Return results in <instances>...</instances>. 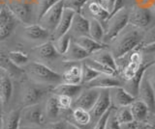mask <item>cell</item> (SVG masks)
I'll return each instance as SVG.
<instances>
[{
    "mask_svg": "<svg viewBox=\"0 0 155 129\" xmlns=\"http://www.w3.org/2000/svg\"><path fill=\"white\" fill-rule=\"evenodd\" d=\"M68 34L74 39L89 36V20L81 13H75Z\"/></svg>",
    "mask_w": 155,
    "mask_h": 129,
    "instance_id": "13",
    "label": "cell"
},
{
    "mask_svg": "<svg viewBox=\"0 0 155 129\" xmlns=\"http://www.w3.org/2000/svg\"><path fill=\"white\" fill-rule=\"evenodd\" d=\"M13 94V84L9 75L0 76V103L6 105L11 99Z\"/></svg>",
    "mask_w": 155,
    "mask_h": 129,
    "instance_id": "27",
    "label": "cell"
},
{
    "mask_svg": "<svg viewBox=\"0 0 155 129\" xmlns=\"http://www.w3.org/2000/svg\"><path fill=\"white\" fill-rule=\"evenodd\" d=\"M84 89L82 85H72L67 83H61L54 86L51 89V93L55 95H67L74 100L80 94L81 90Z\"/></svg>",
    "mask_w": 155,
    "mask_h": 129,
    "instance_id": "20",
    "label": "cell"
},
{
    "mask_svg": "<svg viewBox=\"0 0 155 129\" xmlns=\"http://www.w3.org/2000/svg\"><path fill=\"white\" fill-rule=\"evenodd\" d=\"M114 116H115L116 121H117V122L119 124L127 123V122L134 121L132 113H131V110H130L129 106L116 108V110L114 111Z\"/></svg>",
    "mask_w": 155,
    "mask_h": 129,
    "instance_id": "33",
    "label": "cell"
},
{
    "mask_svg": "<svg viewBox=\"0 0 155 129\" xmlns=\"http://www.w3.org/2000/svg\"><path fill=\"white\" fill-rule=\"evenodd\" d=\"M2 6H3V5H0V11H1V9H2Z\"/></svg>",
    "mask_w": 155,
    "mask_h": 129,
    "instance_id": "57",
    "label": "cell"
},
{
    "mask_svg": "<svg viewBox=\"0 0 155 129\" xmlns=\"http://www.w3.org/2000/svg\"><path fill=\"white\" fill-rule=\"evenodd\" d=\"M21 109H14L2 116V129H18Z\"/></svg>",
    "mask_w": 155,
    "mask_h": 129,
    "instance_id": "24",
    "label": "cell"
},
{
    "mask_svg": "<svg viewBox=\"0 0 155 129\" xmlns=\"http://www.w3.org/2000/svg\"><path fill=\"white\" fill-rule=\"evenodd\" d=\"M113 108V107H111ZM111 108L110 109V110H108L103 116H102L98 121H97L96 122H95V125H94V128L93 129H105V126H106V122H107V119H108V117H109V115H110V110H111Z\"/></svg>",
    "mask_w": 155,
    "mask_h": 129,
    "instance_id": "44",
    "label": "cell"
},
{
    "mask_svg": "<svg viewBox=\"0 0 155 129\" xmlns=\"http://www.w3.org/2000/svg\"><path fill=\"white\" fill-rule=\"evenodd\" d=\"M58 1H60V0H37V2H36L37 23L44 14H45L48 9H51L54 4H56Z\"/></svg>",
    "mask_w": 155,
    "mask_h": 129,
    "instance_id": "35",
    "label": "cell"
},
{
    "mask_svg": "<svg viewBox=\"0 0 155 129\" xmlns=\"http://www.w3.org/2000/svg\"><path fill=\"white\" fill-rule=\"evenodd\" d=\"M101 4L105 7V9L110 13V15L114 11V4H115V0H99Z\"/></svg>",
    "mask_w": 155,
    "mask_h": 129,
    "instance_id": "48",
    "label": "cell"
},
{
    "mask_svg": "<svg viewBox=\"0 0 155 129\" xmlns=\"http://www.w3.org/2000/svg\"><path fill=\"white\" fill-rule=\"evenodd\" d=\"M2 75V71L1 70H0V76H1Z\"/></svg>",
    "mask_w": 155,
    "mask_h": 129,
    "instance_id": "58",
    "label": "cell"
},
{
    "mask_svg": "<svg viewBox=\"0 0 155 129\" xmlns=\"http://www.w3.org/2000/svg\"><path fill=\"white\" fill-rule=\"evenodd\" d=\"M45 114L44 110L41 108L40 104H34L30 106H26L21 109V123L25 122L27 125L40 126L45 121Z\"/></svg>",
    "mask_w": 155,
    "mask_h": 129,
    "instance_id": "10",
    "label": "cell"
},
{
    "mask_svg": "<svg viewBox=\"0 0 155 129\" xmlns=\"http://www.w3.org/2000/svg\"><path fill=\"white\" fill-rule=\"evenodd\" d=\"M63 10H64L63 1L60 0L44 14L40 20H38V24L52 34V32L54 31L60 20Z\"/></svg>",
    "mask_w": 155,
    "mask_h": 129,
    "instance_id": "5",
    "label": "cell"
},
{
    "mask_svg": "<svg viewBox=\"0 0 155 129\" xmlns=\"http://www.w3.org/2000/svg\"><path fill=\"white\" fill-rule=\"evenodd\" d=\"M2 116H3V113H2V104L0 103V129H2Z\"/></svg>",
    "mask_w": 155,
    "mask_h": 129,
    "instance_id": "53",
    "label": "cell"
},
{
    "mask_svg": "<svg viewBox=\"0 0 155 129\" xmlns=\"http://www.w3.org/2000/svg\"><path fill=\"white\" fill-rule=\"evenodd\" d=\"M86 10V12L89 14L91 18L98 20L102 23V25H105L107 20L110 17V13L105 9V7L102 5L99 0H89L85 4V6L82 9V11ZM89 20V18H88Z\"/></svg>",
    "mask_w": 155,
    "mask_h": 129,
    "instance_id": "17",
    "label": "cell"
},
{
    "mask_svg": "<svg viewBox=\"0 0 155 129\" xmlns=\"http://www.w3.org/2000/svg\"><path fill=\"white\" fill-rule=\"evenodd\" d=\"M100 89L85 88L82 89L80 94L73 100L72 108H81L86 111H90L94 106L97 98L99 97Z\"/></svg>",
    "mask_w": 155,
    "mask_h": 129,
    "instance_id": "9",
    "label": "cell"
},
{
    "mask_svg": "<svg viewBox=\"0 0 155 129\" xmlns=\"http://www.w3.org/2000/svg\"><path fill=\"white\" fill-rule=\"evenodd\" d=\"M66 129H81L73 122H66Z\"/></svg>",
    "mask_w": 155,
    "mask_h": 129,
    "instance_id": "51",
    "label": "cell"
},
{
    "mask_svg": "<svg viewBox=\"0 0 155 129\" xmlns=\"http://www.w3.org/2000/svg\"><path fill=\"white\" fill-rule=\"evenodd\" d=\"M71 41H72V37L67 33L64 36H62L60 38H58L57 40L51 41L53 45H54V48L57 51V53L63 56L65 54V52L67 51L68 47H69Z\"/></svg>",
    "mask_w": 155,
    "mask_h": 129,
    "instance_id": "32",
    "label": "cell"
},
{
    "mask_svg": "<svg viewBox=\"0 0 155 129\" xmlns=\"http://www.w3.org/2000/svg\"><path fill=\"white\" fill-rule=\"evenodd\" d=\"M143 36V35H142L138 28L128 24L119 33L117 37L110 41L113 42L111 54L114 59L117 60L137 48L142 44Z\"/></svg>",
    "mask_w": 155,
    "mask_h": 129,
    "instance_id": "1",
    "label": "cell"
},
{
    "mask_svg": "<svg viewBox=\"0 0 155 129\" xmlns=\"http://www.w3.org/2000/svg\"><path fill=\"white\" fill-rule=\"evenodd\" d=\"M6 5L18 21L22 23L23 25L37 23L35 3L26 0H21V1H10Z\"/></svg>",
    "mask_w": 155,
    "mask_h": 129,
    "instance_id": "3",
    "label": "cell"
},
{
    "mask_svg": "<svg viewBox=\"0 0 155 129\" xmlns=\"http://www.w3.org/2000/svg\"><path fill=\"white\" fill-rule=\"evenodd\" d=\"M105 129H121L120 128V124L117 122L114 116V107L111 108L110 113L108 117V119H107L106 122V126Z\"/></svg>",
    "mask_w": 155,
    "mask_h": 129,
    "instance_id": "41",
    "label": "cell"
},
{
    "mask_svg": "<svg viewBox=\"0 0 155 129\" xmlns=\"http://www.w3.org/2000/svg\"><path fill=\"white\" fill-rule=\"evenodd\" d=\"M10 1H21V0H10Z\"/></svg>",
    "mask_w": 155,
    "mask_h": 129,
    "instance_id": "56",
    "label": "cell"
},
{
    "mask_svg": "<svg viewBox=\"0 0 155 129\" xmlns=\"http://www.w3.org/2000/svg\"><path fill=\"white\" fill-rule=\"evenodd\" d=\"M90 55L82 47H81L74 40H72L67 51L63 55V58L67 63H75V62L84 61Z\"/></svg>",
    "mask_w": 155,
    "mask_h": 129,
    "instance_id": "19",
    "label": "cell"
},
{
    "mask_svg": "<svg viewBox=\"0 0 155 129\" xmlns=\"http://www.w3.org/2000/svg\"><path fill=\"white\" fill-rule=\"evenodd\" d=\"M138 125H139V122L133 121L127 123L120 124V128L121 129H138Z\"/></svg>",
    "mask_w": 155,
    "mask_h": 129,
    "instance_id": "49",
    "label": "cell"
},
{
    "mask_svg": "<svg viewBox=\"0 0 155 129\" xmlns=\"http://www.w3.org/2000/svg\"><path fill=\"white\" fill-rule=\"evenodd\" d=\"M46 86H42L34 83L31 85H25L21 90V103L24 107L30 105L38 104L43 99L48 90Z\"/></svg>",
    "mask_w": 155,
    "mask_h": 129,
    "instance_id": "7",
    "label": "cell"
},
{
    "mask_svg": "<svg viewBox=\"0 0 155 129\" xmlns=\"http://www.w3.org/2000/svg\"><path fill=\"white\" fill-rule=\"evenodd\" d=\"M43 129H66L65 121H51L47 123Z\"/></svg>",
    "mask_w": 155,
    "mask_h": 129,
    "instance_id": "45",
    "label": "cell"
},
{
    "mask_svg": "<svg viewBox=\"0 0 155 129\" xmlns=\"http://www.w3.org/2000/svg\"><path fill=\"white\" fill-rule=\"evenodd\" d=\"M140 65L137 64V63H133V62H128L127 64L124 66V68L121 69V75L124 80L128 81L131 80L134 76L137 74L138 70L140 69Z\"/></svg>",
    "mask_w": 155,
    "mask_h": 129,
    "instance_id": "36",
    "label": "cell"
},
{
    "mask_svg": "<svg viewBox=\"0 0 155 129\" xmlns=\"http://www.w3.org/2000/svg\"><path fill=\"white\" fill-rule=\"evenodd\" d=\"M90 58H92L93 60H95L98 63L104 65L108 68L114 69L116 72H118V68H117V64H116V60L114 59V57L111 54V52H110L109 50L102 48L98 51H96L95 53L91 54Z\"/></svg>",
    "mask_w": 155,
    "mask_h": 129,
    "instance_id": "21",
    "label": "cell"
},
{
    "mask_svg": "<svg viewBox=\"0 0 155 129\" xmlns=\"http://www.w3.org/2000/svg\"><path fill=\"white\" fill-rule=\"evenodd\" d=\"M128 24V10L126 8L110 16L104 25V44L110 42Z\"/></svg>",
    "mask_w": 155,
    "mask_h": 129,
    "instance_id": "4",
    "label": "cell"
},
{
    "mask_svg": "<svg viewBox=\"0 0 155 129\" xmlns=\"http://www.w3.org/2000/svg\"><path fill=\"white\" fill-rule=\"evenodd\" d=\"M153 63H155V60H154V62H153Z\"/></svg>",
    "mask_w": 155,
    "mask_h": 129,
    "instance_id": "59",
    "label": "cell"
},
{
    "mask_svg": "<svg viewBox=\"0 0 155 129\" xmlns=\"http://www.w3.org/2000/svg\"><path fill=\"white\" fill-rule=\"evenodd\" d=\"M120 81L116 78L114 74L100 73L98 76L91 80L90 82L85 84L87 88H96V89H110L114 87H119L121 86Z\"/></svg>",
    "mask_w": 155,
    "mask_h": 129,
    "instance_id": "16",
    "label": "cell"
},
{
    "mask_svg": "<svg viewBox=\"0 0 155 129\" xmlns=\"http://www.w3.org/2000/svg\"><path fill=\"white\" fill-rule=\"evenodd\" d=\"M139 48L140 51H143L145 53H151V52H155V41L150 42V44H145L143 45L140 44L139 45Z\"/></svg>",
    "mask_w": 155,
    "mask_h": 129,
    "instance_id": "46",
    "label": "cell"
},
{
    "mask_svg": "<svg viewBox=\"0 0 155 129\" xmlns=\"http://www.w3.org/2000/svg\"><path fill=\"white\" fill-rule=\"evenodd\" d=\"M145 77L147 78L148 82L151 85V87L155 91V63H150L148 68L144 72Z\"/></svg>",
    "mask_w": 155,
    "mask_h": 129,
    "instance_id": "42",
    "label": "cell"
},
{
    "mask_svg": "<svg viewBox=\"0 0 155 129\" xmlns=\"http://www.w3.org/2000/svg\"><path fill=\"white\" fill-rule=\"evenodd\" d=\"M74 41L81 47H82L89 55L95 53L96 51H98L105 47V44L93 40L89 36H82V37L76 38V39H74Z\"/></svg>",
    "mask_w": 155,
    "mask_h": 129,
    "instance_id": "25",
    "label": "cell"
},
{
    "mask_svg": "<svg viewBox=\"0 0 155 129\" xmlns=\"http://www.w3.org/2000/svg\"><path fill=\"white\" fill-rule=\"evenodd\" d=\"M55 97H56L58 107H59L60 110H64L65 111V110H69L72 108V104H73L72 97H67V95H55Z\"/></svg>",
    "mask_w": 155,
    "mask_h": 129,
    "instance_id": "40",
    "label": "cell"
},
{
    "mask_svg": "<svg viewBox=\"0 0 155 129\" xmlns=\"http://www.w3.org/2000/svg\"><path fill=\"white\" fill-rule=\"evenodd\" d=\"M129 107L131 110V113H132L134 121L139 123H143L149 113V109L147 107V105L140 99H135L129 105Z\"/></svg>",
    "mask_w": 155,
    "mask_h": 129,
    "instance_id": "22",
    "label": "cell"
},
{
    "mask_svg": "<svg viewBox=\"0 0 155 129\" xmlns=\"http://www.w3.org/2000/svg\"><path fill=\"white\" fill-rule=\"evenodd\" d=\"M153 20L152 13L149 9L142 8L136 5L128 11V23L138 29H144Z\"/></svg>",
    "mask_w": 155,
    "mask_h": 129,
    "instance_id": "6",
    "label": "cell"
},
{
    "mask_svg": "<svg viewBox=\"0 0 155 129\" xmlns=\"http://www.w3.org/2000/svg\"><path fill=\"white\" fill-rule=\"evenodd\" d=\"M72 118L74 122H76L75 124L80 126H86L92 121L89 111L81 108H73Z\"/></svg>",
    "mask_w": 155,
    "mask_h": 129,
    "instance_id": "29",
    "label": "cell"
},
{
    "mask_svg": "<svg viewBox=\"0 0 155 129\" xmlns=\"http://www.w3.org/2000/svg\"><path fill=\"white\" fill-rule=\"evenodd\" d=\"M59 112H60V109L58 107L56 97L54 94H51V97L47 99L45 109H44L45 118L51 119V121H53V119H55L58 117Z\"/></svg>",
    "mask_w": 155,
    "mask_h": 129,
    "instance_id": "28",
    "label": "cell"
},
{
    "mask_svg": "<svg viewBox=\"0 0 155 129\" xmlns=\"http://www.w3.org/2000/svg\"><path fill=\"white\" fill-rule=\"evenodd\" d=\"M0 69H3L11 77H19L23 72L21 68L15 66L10 61L8 53L1 50H0Z\"/></svg>",
    "mask_w": 155,
    "mask_h": 129,
    "instance_id": "26",
    "label": "cell"
},
{
    "mask_svg": "<svg viewBox=\"0 0 155 129\" xmlns=\"http://www.w3.org/2000/svg\"><path fill=\"white\" fill-rule=\"evenodd\" d=\"M155 41V26L151 27L149 30H147L144 33L143 36V41L142 44H150V42H154Z\"/></svg>",
    "mask_w": 155,
    "mask_h": 129,
    "instance_id": "43",
    "label": "cell"
},
{
    "mask_svg": "<svg viewBox=\"0 0 155 129\" xmlns=\"http://www.w3.org/2000/svg\"><path fill=\"white\" fill-rule=\"evenodd\" d=\"M8 57L10 61H11L15 66H18V68L25 66L28 64V61H29L28 55L26 53H24V52L18 51V50L8 52Z\"/></svg>",
    "mask_w": 155,
    "mask_h": 129,
    "instance_id": "31",
    "label": "cell"
},
{
    "mask_svg": "<svg viewBox=\"0 0 155 129\" xmlns=\"http://www.w3.org/2000/svg\"><path fill=\"white\" fill-rule=\"evenodd\" d=\"M139 99L143 101L147 105L149 111H155V91L148 82L147 78L143 74L138 91Z\"/></svg>",
    "mask_w": 155,
    "mask_h": 129,
    "instance_id": "15",
    "label": "cell"
},
{
    "mask_svg": "<svg viewBox=\"0 0 155 129\" xmlns=\"http://www.w3.org/2000/svg\"><path fill=\"white\" fill-rule=\"evenodd\" d=\"M32 53L40 63H43V62H53L59 56H61L57 53V51L54 48V45L51 41L43 42V44L33 47Z\"/></svg>",
    "mask_w": 155,
    "mask_h": 129,
    "instance_id": "12",
    "label": "cell"
},
{
    "mask_svg": "<svg viewBox=\"0 0 155 129\" xmlns=\"http://www.w3.org/2000/svg\"><path fill=\"white\" fill-rule=\"evenodd\" d=\"M89 37L99 42H103L104 41V26L102 25L101 22L94 20V18H89Z\"/></svg>",
    "mask_w": 155,
    "mask_h": 129,
    "instance_id": "30",
    "label": "cell"
},
{
    "mask_svg": "<svg viewBox=\"0 0 155 129\" xmlns=\"http://www.w3.org/2000/svg\"><path fill=\"white\" fill-rule=\"evenodd\" d=\"M127 3H128V0H115L114 11L110 16L114 15V14H115L116 12H118L120 10H122V9H125L126 5H127Z\"/></svg>",
    "mask_w": 155,
    "mask_h": 129,
    "instance_id": "47",
    "label": "cell"
},
{
    "mask_svg": "<svg viewBox=\"0 0 155 129\" xmlns=\"http://www.w3.org/2000/svg\"><path fill=\"white\" fill-rule=\"evenodd\" d=\"M111 107L113 106H111L110 89H100L99 97L97 98L94 106L89 111L91 119L96 122Z\"/></svg>",
    "mask_w": 155,
    "mask_h": 129,
    "instance_id": "11",
    "label": "cell"
},
{
    "mask_svg": "<svg viewBox=\"0 0 155 129\" xmlns=\"http://www.w3.org/2000/svg\"><path fill=\"white\" fill-rule=\"evenodd\" d=\"M100 72H98L97 70L93 69L90 68L89 66H87L86 64L82 63L81 65V83L86 84L90 82L91 80H93L96 76H98Z\"/></svg>",
    "mask_w": 155,
    "mask_h": 129,
    "instance_id": "38",
    "label": "cell"
},
{
    "mask_svg": "<svg viewBox=\"0 0 155 129\" xmlns=\"http://www.w3.org/2000/svg\"><path fill=\"white\" fill-rule=\"evenodd\" d=\"M151 9H152V12L155 14V1H154V3L152 4V6H151Z\"/></svg>",
    "mask_w": 155,
    "mask_h": 129,
    "instance_id": "55",
    "label": "cell"
},
{
    "mask_svg": "<svg viewBox=\"0 0 155 129\" xmlns=\"http://www.w3.org/2000/svg\"><path fill=\"white\" fill-rule=\"evenodd\" d=\"M138 129H145L144 123H139V125H138Z\"/></svg>",
    "mask_w": 155,
    "mask_h": 129,
    "instance_id": "54",
    "label": "cell"
},
{
    "mask_svg": "<svg viewBox=\"0 0 155 129\" xmlns=\"http://www.w3.org/2000/svg\"><path fill=\"white\" fill-rule=\"evenodd\" d=\"M110 95L111 100V106L115 108L129 106L136 97L128 93L122 86L119 87H114L110 89Z\"/></svg>",
    "mask_w": 155,
    "mask_h": 129,
    "instance_id": "14",
    "label": "cell"
},
{
    "mask_svg": "<svg viewBox=\"0 0 155 129\" xmlns=\"http://www.w3.org/2000/svg\"><path fill=\"white\" fill-rule=\"evenodd\" d=\"M65 9H69L75 13H81L82 9L89 0H62Z\"/></svg>",
    "mask_w": 155,
    "mask_h": 129,
    "instance_id": "39",
    "label": "cell"
},
{
    "mask_svg": "<svg viewBox=\"0 0 155 129\" xmlns=\"http://www.w3.org/2000/svg\"><path fill=\"white\" fill-rule=\"evenodd\" d=\"M18 129H40L36 125H27V124H23V125H19Z\"/></svg>",
    "mask_w": 155,
    "mask_h": 129,
    "instance_id": "52",
    "label": "cell"
},
{
    "mask_svg": "<svg viewBox=\"0 0 155 129\" xmlns=\"http://www.w3.org/2000/svg\"><path fill=\"white\" fill-rule=\"evenodd\" d=\"M74 15H75V12H73L72 10H69V9L64 8L60 20H59V22H58V24L54 29V31H53L52 34H51L52 41L57 40L58 38L64 36L65 34H67V33L69 32Z\"/></svg>",
    "mask_w": 155,
    "mask_h": 129,
    "instance_id": "18",
    "label": "cell"
},
{
    "mask_svg": "<svg viewBox=\"0 0 155 129\" xmlns=\"http://www.w3.org/2000/svg\"><path fill=\"white\" fill-rule=\"evenodd\" d=\"M21 36L22 39L30 42H46L51 38V33L43 28L38 23L30 25H23L21 29Z\"/></svg>",
    "mask_w": 155,
    "mask_h": 129,
    "instance_id": "8",
    "label": "cell"
},
{
    "mask_svg": "<svg viewBox=\"0 0 155 129\" xmlns=\"http://www.w3.org/2000/svg\"><path fill=\"white\" fill-rule=\"evenodd\" d=\"M18 20L16 17H13L11 20L5 23L2 26H0V41H3L12 35L14 30L16 29L18 25Z\"/></svg>",
    "mask_w": 155,
    "mask_h": 129,
    "instance_id": "34",
    "label": "cell"
},
{
    "mask_svg": "<svg viewBox=\"0 0 155 129\" xmlns=\"http://www.w3.org/2000/svg\"><path fill=\"white\" fill-rule=\"evenodd\" d=\"M24 72L32 82L42 85L54 87L62 83V75L40 62H32L25 66Z\"/></svg>",
    "mask_w": 155,
    "mask_h": 129,
    "instance_id": "2",
    "label": "cell"
},
{
    "mask_svg": "<svg viewBox=\"0 0 155 129\" xmlns=\"http://www.w3.org/2000/svg\"><path fill=\"white\" fill-rule=\"evenodd\" d=\"M62 75V83L72 85H81V65L69 66Z\"/></svg>",
    "mask_w": 155,
    "mask_h": 129,
    "instance_id": "23",
    "label": "cell"
},
{
    "mask_svg": "<svg viewBox=\"0 0 155 129\" xmlns=\"http://www.w3.org/2000/svg\"><path fill=\"white\" fill-rule=\"evenodd\" d=\"M144 126H145V129H155V118L150 122L144 124Z\"/></svg>",
    "mask_w": 155,
    "mask_h": 129,
    "instance_id": "50",
    "label": "cell"
},
{
    "mask_svg": "<svg viewBox=\"0 0 155 129\" xmlns=\"http://www.w3.org/2000/svg\"><path fill=\"white\" fill-rule=\"evenodd\" d=\"M84 63L86 64L87 66H89L90 68H92L93 69L97 70L98 72L100 73H107V74H114L115 75L116 74V71H114V69H111L110 68H108V66H106L104 65H102L100 63H98V62H96L95 60H93L92 58H90V57H88V58H86L85 60H84Z\"/></svg>",
    "mask_w": 155,
    "mask_h": 129,
    "instance_id": "37",
    "label": "cell"
}]
</instances>
